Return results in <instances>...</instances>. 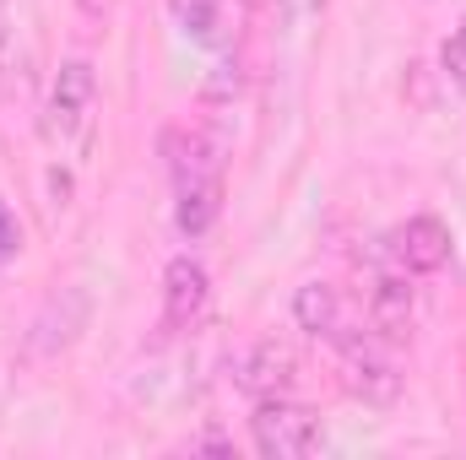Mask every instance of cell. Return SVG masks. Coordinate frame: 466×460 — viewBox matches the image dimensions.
Wrapping results in <instances>:
<instances>
[{"instance_id":"cell-1","label":"cell","mask_w":466,"mask_h":460,"mask_svg":"<svg viewBox=\"0 0 466 460\" xmlns=\"http://www.w3.org/2000/svg\"><path fill=\"white\" fill-rule=\"evenodd\" d=\"M249 439H255V450L266 460H299L326 445V428H320V417L309 406H299L288 395H266V401H255Z\"/></svg>"},{"instance_id":"cell-2","label":"cell","mask_w":466,"mask_h":460,"mask_svg":"<svg viewBox=\"0 0 466 460\" xmlns=\"http://www.w3.org/2000/svg\"><path fill=\"white\" fill-rule=\"evenodd\" d=\"M385 346H390L385 336H374L363 325L352 331L348 342H337V352H342V385L358 401H369V406H390L401 395V374H396Z\"/></svg>"},{"instance_id":"cell-3","label":"cell","mask_w":466,"mask_h":460,"mask_svg":"<svg viewBox=\"0 0 466 460\" xmlns=\"http://www.w3.org/2000/svg\"><path fill=\"white\" fill-rule=\"evenodd\" d=\"M212 304V271L196 255H174L163 271V325L168 331H196Z\"/></svg>"},{"instance_id":"cell-4","label":"cell","mask_w":466,"mask_h":460,"mask_svg":"<svg viewBox=\"0 0 466 460\" xmlns=\"http://www.w3.org/2000/svg\"><path fill=\"white\" fill-rule=\"evenodd\" d=\"M93 98H98L93 65H87V60H66L60 76H55V87H49V135H55V141L82 135L87 119H93Z\"/></svg>"},{"instance_id":"cell-5","label":"cell","mask_w":466,"mask_h":460,"mask_svg":"<svg viewBox=\"0 0 466 460\" xmlns=\"http://www.w3.org/2000/svg\"><path fill=\"white\" fill-rule=\"evenodd\" d=\"M233 374H238V390H244V395L266 401V395H288V390L299 385V357H293L288 342L266 336V342H255L244 357H238Z\"/></svg>"},{"instance_id":"cell-6","label":"cell","mask_w":466,"mask_h":460,"mask_svg":"<svg viewBox=\"0 0 466 460\" xmlns=\"http://www.w3.org/2000/svg\"><path fill=\"white\" fill-rule=\"evenodd\" d=\"M451 228L440 223V217H407L401 228H396V238H390V255H396V265L401 271H412V276H429V271H440L445 260H451Z\"/></svg>"},{"instance_id":"cell-7","label":"cell","mask_w":466,"mask_h":460,"mask_svg":"<svg viewBox=\"0 0 466 460\" xmlns=\"http://www.w3.org/2000/svg\"><path fill=\"white\" fill-rule=\"evenodd\" d=\"M293 320L309 331V336H320V342H348L352 331V309H348V298L331 287V282H304L299 293H293Z\"/></svg>"},{"instance_id":"cell-8","label":"cell","mask_w":466,"mask_h":460,"mask_svg":"<svg viewBox=\"0 0 466 460\" xmlns=\"http://www.w3.org/2000/svg\"><path fill=\"white\" fill-rule=\"evenodd\" d=\"M369 331L385 336V342H407L412 331V271H396V276H380L374 293H369Z\"/></svg>"},{"instance_id":"cell-9","label":"cell","mask_w":466,"mask_h":460,"mask_svg":"<svg viewBox=\"0 0 466 460\" xmlns=\"http://www.w3.org/2000/svg\"><path fill=\"white\" fill-rule=\"evenodd\" d=\"M218 212H223V174L174 179V223H179L185 238H201L218 223Z\"/></svg>"},{"instance_id":"cell-10","label":"cell","mask_w":466,"mask_h":460,"mask_svg":"<svg viewBox=\"0 0 466 460\" xmlns=\"http://www.w3.org/2000/svg\"><path fill=\"white\" fill-rule=\"evenodd\" d=\"M168 11H174V22H179V33L185 38H196V44H223V0H168Z\"/></svg>"},{"instance_id":"cell-11","label":"cell","mask_w":466,"mask_h":460,"mask_svg":"<svg viewBox=\"0 0 466 460\" xmlns=\"http://www.w3.org/2000/svg\"><path fill=\"white\" fill-rule=\"evenodd\" d=\"M440 65H445V82L456 87V93H466V22L445 38V49H440Z\"/></svg>"},{"instance_id":"cell-12","label":"cell","mask_w":466,"mask_h":460,"mask_svg":"<svg viewBox=\"0 0 466 460\" xmlns=\"http://www.w3.org/2000/svg\"><path fill=\"white\" fill-rule=\"evenodd\" d=\"M16 255H22V223H16L11 201L0 195V265H5V260H16Z\"/></svg>"},{"instance_id":"cell-13","label":"cell","mask_w":466,"mask_h":460,"mask_svg":"<svg viewBox=\"0 0 466 460\" xmlns=\"http://www.w3.org/2000/svg\"><path fill=\"white\" fill-rule=\"evenodd\" d=\"M5 49H11V5L0 0V60H5Z\"/></svg>"},{"instance_id":"cell-14","label":"cell","mask_w":466,"mask_h":460,"mask_svg":"<svg viewBox=\"0 0 466 460\" xmlns=\"http://www.w3.org/2000/svg\"><path fill=\"white\" fill-rule=\"evenodd\" d=\"M315 5H320V0H288V11H293V16H309Z\"/></svg>"}]
</instances>
